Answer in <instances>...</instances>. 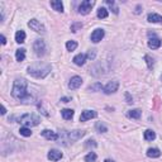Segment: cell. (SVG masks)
<instances>
[{
	"label": "cell",
	"mask_w": 162,
	"mask_h": 162,
	"mask_svg": "<svg viewBox=\"0 0 162 162\" xmlns=\"http://www.w3.org/2000/svg\"><path fill=\"white\" fill-rule=\"evenodd\" d=\"M51 71V65L44 62H36L28 67V74L36 79H43L46 77Z\"/></svg>",
	"instance_id": "cell-1"
},
{
	"label": "cell",
	"mask_w": 162,
	"mask_h": 162,
	"mask_svg": "<svg viewBox=\"0 0 162 162\" xmlns=\"http://www.w3.org/2000/svg\"><path fill=\"white\" fill-rule=\"evenodd\" d=\"M85 136L84 130H71V132H66L63 130L61 134L58 136V143H62L63 146H68L71 143H75L76 141H79L80 138H82Z\"/></svg>",
	"instance_id": "cell-2"
},
{
	"label": "cell",
	"mask_w": 162,
	"mask_h": 162,
	"mask_svg": "<svg viewBox=\"0 0 162 162\" xmlns=\"http://www.w3.org/2000/svg\"><path fill=\"white\" fill-rule=\"evenodd\" d=\"M11 95L15 99L23 100L28 95L27 94V81L23 79H16L13 84V89H11Z\"/></svg>",
	"instance_id": "cell-3"
},
{
	"label": "cell",
	"mask_w": 162,
	"mask_h": 162,
	"mask_svg": "<svg viewBox=\"0 0 162 162\" xmlns=\"http://www.w3.org/2000/svg\"><path fill=\"white\" fill-rule=\"evenodd\" d=\"M19 123L24 127H36L39 124V118L34 114H24L19 118Z\"/></svg>",
	"instance_id": "cell-4"
},
{
	"label": "cell",
	"mask_w": 162,
	"mask_h": 162,
	"mask_svg": "<svg viewBox=\"0 0 162 162\" xmlns=\"http://www.w3.org/2000/svg\"><path fill=\"white\" fill-rule=\"evenodd\" d=\"M33 50L36 52L38 57H42L46 55V43L43 39H36V42L33 44Z\"/></svg>",
	"instance_id": "cell-5"
},
{
	"label": "cell",
	"mask_w": 162,
	"mask_h": 162,
	"mask_svg": "<svg viewBox=\"0 0 162 162\" xmlns=\"http://www.w3.org/2000/svg\"><path fill=\"white\" fill-rule=\"evenodd\" d=\"M94 4H95V2H92V0H84L79 7V13L82 15L89 14L91 11V8L94 7Z\"/></svg>",
	"instance_id": "cell-6"
},
{
	"label": "cell",
	"mask_w": 162,
	"mask_h": 162,
	"mask_svg": "<svg viewBox=\"0 0 162 162\" xmlns=\"http://www.w3.org/2000/svg\"><path fill=\"white\" fill-rule=\"evenodd\" d=\"M28 27H29L32 31L37 32V33H44L46 32L44 26L37 19H31L29 22H28Z\"/></svg>",
	"instance_id": "cell-7"
},
{
	"label": "cell",
	"mask_w": 162,
	"mask_h": 162,
	"mask_svg": "<svg viewBox=\"0 0 162 162\" xmlns=\"http://www.w3.org/2000/svg\"><path fill=\"white\" fill-rule=\"evenodd\" d=\"M118 88H119V81L118 80H113V81H110V82H108L105 86H104V92H105L106 95H109V94H114L115 91L118 90Z\"/></svg>",
	"instance_id": "cell-8"
},
{
	"label": "cell",
	"mask_w": 162,
	"mask_h": 162,
	"mask_svg": "<svg viewBox=\"0 0 162 162\" xmlns=\"http://www.w3.org/2000/svg\"><path fill=\"white\" fill-rule=\"evenodd\" d=\"M104 29H101V28H98V29H95L94 32H92L91 34V40L94 43H98V42H100V40L104 38Z\"/></svg>",
	"instance_id": "cell-9"
},
{
	"label": "cell",
	"mask_w": 162,
	"mask_h": 162,
	"mask_svg": "<svg viewBox=\"0 0 162 162\" xmlns=\"http://www.w3.org/2000/svg\"><path fill=\"white\" fill-rule=\"evenodd\" d=\"M81 84H82V79H81L80 76H74L71 77L70 82H68V88H70L71 90H75V89H79Z\"/></svg>",
	"instance_id": "cell-10"
},
{
	"label": "cell",
	"mask_w": 162,
	"mask_h": 162,
	"mask_svg": "<svg viewBox=\"0 0 162 162\" xmlns=\"http://www.w3.org/2000/svg\"><path fill=\"white\" fill-rule=\"evenodd\" d=\"M47 157H48L50 161L56 162V161H58V160L62 158V152L58 151V149H51V151L48 152V154H47Z\"/></svg>",
	"instance_id": "cell-11"
},
{
	"label": "cell",
	"mask_w": 162,
	"mask_h": 162,
	"mask_svg": "<svg viewBox=\"0 0 162 162\" xmlns=\"http://www.w3.org/2000/svg\"><path fill=\"white\" fill-rule=\"evenodd\" d=\"M161 39L158 37H156L154 34L152 33V38H149L148 40V47L152 48V50H156V48H160L161 47Z\"/></svg>",
	"instance_id": "cell-12"
},
{
	"label": "cell",
	"mask_w": 162,
	"mask_h": 162,
	"mask_svg": "<svg viewBox=\"0 0 162 162\" xmlns=\"http://www.w3.org/2000/svg\"><path fill=\"white\" fill-rule=\"evenodd\" d=\"M96 115L98 114L94 110H84L82 113H81V115H80V122H86L89 119H92V118H95Z\"/></svg>",
	"instance_id": "cell-13"
},
{
	"label": "cell",
	"mask_w": 162,
	"mask_h": 162,
	"mask_svg": "<svg viewBox=\"0 0 162 162\" xmlns=\"http://www.w3.org/2000/svg\"><path fill=\"white\" fill-rule=\"evenodd\" d=\"M42 136L48 141H57L58 140V134H57L56 132H53V130H50V129H44L42 132Z\"/></svg>",
	"instance_id": "cell-14"
},
{
	"label": "cell",
	"mask_w": 162,
	"mask_h": 162,
	"mask_svg": "<svg viewBox=\"0 0 162 162\" xmlns=\"http://www.w3.org/2000/svg\"><path fill=\"white\" fill-rule=\"evenodd\" d=\"M86 58H88V56H86L85 53H79L77 56L74 57V63L77 66H82L86 62Z\"/></svg>",
	"instance_id": "cell-15"
},
{
	"label": "cell",
	"mask_w": 162,
	"mask_h": 162,
	"mask_svg": "<svg viewBox=\"0 0 162 162\" xmlns=\"http://www.w3.org/2000/svg\"><path fill=\"white\" fill-rule=\"evenodd\" d=\"M147 20H148L149 23H162V16H161L160 14L151 13V14H148Z\"/></svg>",
	"instance_id": "cell-16"
},
{
	"label": "cell",
	"mask_w": 162,
	"mask_h": 162,
	"mask_svg": "<svg viewBox=\"0 0 162 162\" xmlns=\"http://www.w3.org/2000/svg\"><path fill=\"white\" fill-rule=\"evenodd\" d=\"M147 156L148 157H152V158H157L161 156V151L158 148H149L147 151Z\"/></svg>",
	"instance_id": "cell-17"
},
{
	"label": "cell",
	"mask_w": 162,
	"mask_h": 162,
	"mask_svg": "<svg viewBox=\"0 0 162 162\" xmlns=\"http://www.w3.org/2000/svg\"><path fill=\"white\" fill-rule=\"evenodd\" d=\"M15 58H16V61H19V62L24 61V58H26V50L24 48L16 50V52H15Z\"/></svg>",
	"instance_id": "cell-18"
},
{
	"label": "cell",
	"mask_w": 162,
	"mask_h": 162,
	"mask_svg": "<svg viewBox=\"0 0 162 162\" xmlns=\"http://www.w3.org/2000/svg\"><path fill=\"white\" fill-rule=\"evenodd\" d=\"M61 114H62L63 119L70 120L74 117V110H72V109H63V110H61Z\"/></svg>",
	"instance_id": "cell-19"
},
{
	"label": "cell",
	"mask_w": 162,
	"mask_h": 162,
	"mask_svg": "<svg viewBox=\"0 0 162 162\" xmlns=\"http://www.w3.org/2000/svg\"><path fill=\"white\" fill-rule=\"evenodd\" d=\"M26 39V33L24 31H18L15 33V42L16 43H23Z\"/></svg>",
	"instance_id": "cell-20"
},
{
	"label": "cell",
	"mask_w": 162,
	"mask_h": 162,
	"mask_svg": "<svg viewBox=\"0 0 162 162\" xmlns=\"http://www.w3.org/2000/svg\"><path fill=\"white\" fill-rule=\"evenodd\" d=\"M51 7L53 8L56 11H63V4L62 2H60V0H57V2H51Z\"/></svg>",
	"instance_id": "cell-21"
},
{
	"label": "cell",
	"mask_w": 162,
	"mask_h": 162,
	"mask_svg": "<svg viewBox=\"0 0 162 162\" xmlns=\"http://www.w3.org/2000/svg\"><path fill=\"white\" fill-rule=\"evenodd\" d=\"M141 114H142V112L140 110V109H134V110H129L127 115H128L129 118H133V119H140Z\"/></svg>",
	"instance_id": "cell-22"
},
{
	"label": "cell",
	"mask_w": 162,
	"mask_h": 162,
	"mask_svg": "<svg viewBox=\"0 0 162 162\" xmlns=\"http://www.w3.org/2000/svg\"><path fill=\"white\" fill-rule=\"evenodd\" d=\"M156 138V133L151 129H147L146 132H144V140L146 141H153Z\"/></svg>",
	"instance_id": "cell-23"
},
{
	"label": "cell",
	"mask_w": 162,
	"mask_h": 162,
	"mask_svg": "<svg viewBox=\"0 0 162 162\" xmlns=\"http://www.w3.org/2000/svg\"><path fill=\"white\" fill-rule=\"evenodd\" d=\"M105 3L109 5V8L113 10V13H114V14H118V13H119V8L117 7V5H115V2H114V0H105Z\"/></svg>",
	"instance_id": "cell-24"
},
{
	"label": "cell",
	"mask_w": 162,
	"mask_h": 162,
	"mask_svg": "<svg viewBox=\"0 0 162 162\" xmlns=\"http://www.w3.org/2000/svg\"><path fill=\"white\" fill-rule=\"evenodd\" d=\"M106 16H108V10L105 8H99V10H98V18L105 19Z\"/></svg>",
	"instance_id": "cell-25"
},
{
	"label": "cell",
	"mask_w": 162,
	"mask_h": 162,
	"mask_svg": "<svg viewBox=\"0 0 162 162\" xmlns=\"http://www.w3.org/2000/svg\"><path fill=\"white\" fill-rule=\"evenodd\" d=\"M66 48H67V51H75L77 48V43L75 40H68L66 43Z\"/></svg>",
	"instance_id": "cell-26"
},
{
	"label": "cell",
	"mask_w": 162,
	"mask_h": 162,
	"mask_svg": "<svg viewBox=\"0 0 162 162\" xmlns=\"http://www.w3.org/2000/svg\"><path fill=\"white\" fill-rule=\"evenodd\" d=\"M96 158H98V156H96V153H94V152H90L89 154L85 156V161H86V162H95Z\"/></svg>",
	"instance_id": "cell-27"
},
{
	"label": "cell",
	"mask_w": 162,
	"mask_h": 162,
	"mask_svg": "<svg viewBox=\"0 0 162 162\" xmlns=\"http://www.w3.org/2000/svg\"><path fill=\"white\" fill-rule=\"evenodd\" d=\"M19 133H20L22 136H24V137H29L32 134V132H31V129L28 128V127H23V128H20L19 129Z\"/></svg>",
	"instance_id": "cell-28"
},
{
	"label": "cell",
	"mask_w": 162,
	"mask_h": 162,
	"mask_svg": "<svg viewBox=\"0 0 162 162\" xmlns=\"http://www.w3.org/2000/svg\"><path fill=\"white\" fill-rule=\"evenodd\" d=\"M96 129H98V132H100V133H105L108 129H106V127L105 125H104L103 123H100V122H98V123H96Z\"/></svg>",
	"instance_id": "cell-29"
},
{
	"label": "cell",
	"mask_w": 162,
	"mask_h": 162,
	"mask_svg": "<svg viewBox=\"0 0 162 162\" xmlns=\"http://www.w3.org/2000/svg\"><path fill=\"white\" fill-rule=\"evenodd\" d=\"M100 89H101V84H99V82H96L94 85L89 86V90H91V91H98V90H100Z\"/></svg>",
	"instance_id": "cell-30"
},
{
	"label": "cell",
	"mask_w": 162,
	"mask_h": 162,
	"mask_svg": "<svg viewBox=\"0 0 162 162\" xmlns=\"http://www.w3.org/2000/svg\"><path fill=\"white\" fill-rule=\"evenodd\" d=\"M144 58H146V61H147V65H148V67H149V68H152V67H153V60H152V57L147 55L146 57H144Z\"/></svg>",
	"instance_id": "cell-31"
},
{
	"label": "cell",
	"mask_w": 162,
	"mask_h": 162,
	"mask_svg": "<svg viewBox=\"0 0 162 162\" xmlns=\"http://www.w3.org/2000/svg\"><path fill=\"white\" fill-rule=\"evenodd\" d=\"M95 55H96V51L95 50H91L90 52L86 56H88V58H91V60H94L95 58Z\"/></svg>",
	"instance_id": "cell-32"
},
{
	"label": "cell",
	"mask_w": 162,
	"mask_h": 162,
	"mask_svg": "<svg viewBox=\"0 0 162 162\" xmlns=\"http://www.w3.org/2000/svg\"><path fill=\"white\" fill-rule=\"evenodd\" d=\"M82 27V24H81V23H77V24H74L72 27H71V31L75 33V32H77V28H81Z\"/></svg>",
	"instance_id": "cell-33"
},
{
	"label": "cell",
	"mask_w": 162,
	"mask_h": 162,
	"mask_svg": "<svg viewBox=\"0 0 162 162\" xmlns=\"http://www.w3.org/2000/svg\"><path fill=\"white\" fill-rule=\"evenodd\" d=\"M61 101H63V103H68V101H71V99H70V98H62Z\"/></svg>",
	"instance_id": "cell-34"
},
{
	"label": "cell",
	"mask_w": 162,
	"mask_h": 162,
	"mask_svg": "<svg viewBox=\"0 0 162 162\" xmlns=\"http://www.w3.org/2000/svg\"><path fill=\"white\" fill-rule=\"evenodd\" d=\"M0 113H2V115H4L5 113H7V109H5L4 105H2V112H0Z\"/></svg>",
	"instance_id": "cell-35"
},
{
	"label": "cell",
	"mask_w": 162,
	"mask_h": 162,
	"mask_svg": "<svg viewBox=\"0 0 162 162\" xmlns=\"http://www.w3.org/2000/svg\"><path fill=\"white\" fill-rule=\"evenodd\" d=\"M2 43L3 44L7 43V38H5V36H3V34H2Z\"/></svg>",
	"instance_id": "cell-36"
},
{
	"label": "cell",
	"mask_w": 162,
	"mask_h": 162,
	"mask_svg": "<svg viewBox=\"0 0 162 162\" xmlns=\"http://www.w3.org/2000/svg\"><path fill=\"white\" fill-rule=\"evenodd\" d=\"M140 9H141V7L138 5V7H137V10H136V13H137V14H138V13H141V10H140Z\"/></svg>",
	"instance_id": "cell-37"
},
{
	"label": "cell",
	"mask_w": 162,
	"mask_h": 162,
	"mask_svg": "<svg viewBox=\"0 0 162 162\" xmlns=\"http://www.w3.org/2000/svg\"><path fill=\"white\" fill-rule=\"evenodd\" d=\"M104 162H114V161H113V160H105Z\"/></svg>",
	"instance_id": "cell-38"
},
{
	"label": "cell",
	"mask_w": 162,
	"mask_h": 162,
	"mask_svg": "<svg viewBox=\"0 0 162 162\" xmlns=\"http://www.w3.org/2000/svg\"><path fill=\"white\" fill-rule=\"evenodd\" d=\"M161 79H162V75H161Z\"/></svg>",
	"instance_id": "cell-39"
}]
</instances>
